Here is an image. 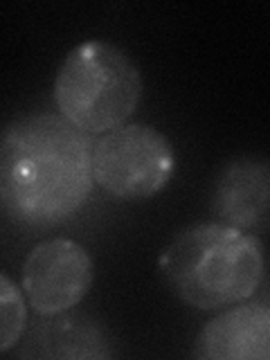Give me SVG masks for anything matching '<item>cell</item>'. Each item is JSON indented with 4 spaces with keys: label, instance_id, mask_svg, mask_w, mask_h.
<instances>
[{
    "label": "cell",
    "instance_id": "6",
    "mask_svg": "<svg viewBox=\"0 0 270 360\" xmlns=\"http://www.w3.org/2000/svg\"><path fill=\"white\" fill-rule=\"evenodd\" d=\"M194 356L205 360H268L270 307L266 300H245L221 309L194 342Z\"/></svg>",
    "mask_w": 270,
    "mask_h": 360
},
{
    "label": "cell",
    "instance_id": "2",
    "mask_svg": "<svg viewBox=\"0 0 270 360\" xmlns=\"http://www.w3.org/2000/svg\"><path fill=\"white\" fill-rule=\"evenodd\" d=\"M160 275L189 307L221 311L255 297L266 275L264 245L257 234L221 221L196 223L165 248Z\"/></svg>",
    "mask_w": 270,
    "mask_h": 360
},
{
    "label": "cell",
    "instance_id": "8",
    "mask_svg": "<svg viewBox=\"0 0 270 360\" xmlns=\"http://www.w3.org/2000/svg\"><path fill=\"white\" fill-rule=\"evenodd\" d=\"M75 311V309H72ZM65 311L48 315L37 326L22 333L20 358H110L112 340L99 322Z\"/></svg>",
    "mask_w": 270,
    "mask_h": 360
},
{
    "label": "cell",
    "instance_id": "9",
    "mask_svg": "<svg viewBox=\"0 0 270 360\" xmlns=\"http://www.w3.org/2000/svg\"><path fill=\"white\" fill-rule=\"evenodd\" d=\"M27 329V302L16 281L0 273V354L16 349Z\"/></svg>",
    "mask_w": 270,
    "mask_h": 360
},
{
    "label": "cell",
    "instance_id": "5",
    "mask_svg": "<svg viewBox=\"0 0 270 360\" xmlns=\"http://www.w3.org/2000/svg\"><path fill=\"white\" fill-rule=\"evenodd\" d=\"M95 281L93 257L72 239H45L30 250L22 264L20 288L27 307L39 315L72 311Z\"/></svg>",
    "mask_w": 270,
    "mask_h": 360
},
{
    "label": "cell",
    "instance_id": "3",
    "mask_svg": "<svg viewBox=\"0 0 270 360\" xmlns=\"http://www.w3.org/2000/svg\"><path fill=\"white\" fill-rule=\"evenodd\" d=\"M142 75L110 41H84L68 52L54 77L59 115L86 135H104L131 120L142 99Z\"/></svg>",
    "mask_w": 270,
    "mask_h": 360
},
{
    "label": "cell",
    "instance_id": "4",
    "mask_svg": "<svg viewBox=\"0 0 270 360\" xmlns=\"http://www.w3.org/2000/svg\"><path fill=\"white\" fill-rule=\"evenodd\" d=\"M174 172L172 140L149 124L127 122L93 142L95 185L112 198H151L172 183Z\"/></svg>",
    "mask_w": 270,
    "mask_h": 360
},
{
    "label": "cell",
    "instance_id": "7",
    "mask_svg": "<svg viewBox=\"0 0 270 360\" xmlns=\"http://www.w3.org/2000/svg\"><path fill=\"white\" fill-rule=\"evenodd\" d=\"M270 200V167L262 155L234 158L214 183L212 210L221 223L255 232L266 223Z\"/></svg>",
    "mask_w": 270,
    "mask_h": 360
},
{
    "label": "cell",
    "instance_id": "1",
    "mask_svg": "<svg viewBox=\"0 0 270 360\" xmlns=\"http://www.w3.org/2000/svg\"><path fill=\"white\" fill-rule=\"evenodd\" d=\"M93 140L59 112H30L0 129V212L32 230L70 221L93 194Z\"/></svg>",
    "mask_w": 270,
    "mask_h": 360
}]
</instances>
